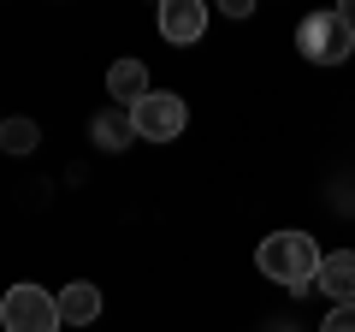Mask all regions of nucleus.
I'll list each match as a JSON object with an SVG mask.
<instances>
[{
    "label": "nucleus",
    "instance_id": "nucleus-1",
    "mask_svg": "<svg viewBox=\"0 0 355 332\" xmlns=\"http://www.w3.org/2000/svg\"><path fill=\"white\" fill-rule=\"evenodd\" d=\"M320 261H326V249H320L308 231H272V238H261V249H254V267H261L272 285L296 291V297L314 291Z\"/></svg>",
    "mask_w": 355,
    "mask_h": 332
},
{
    "label": "nucleus",
    "instance_id": "nucleus-2",
    "mask_svg": "<svg viewBox=\"0 0 355 332\" xmlns=\"http://www.w3.org/2000/svg\"><path fill=\"white\" fill-rule=\"evenodd\" d=\"M0 326L6 332H60V297L48 285H12L0 297Z\"/></svg>",
    "mask_w": 355,
    "mask_h": 332
},
{
    "label": "nucleus",
    "instance_id": "nucleus-3",
    "mask_svg": "<svg viewBox=\"0 0 355 332\" xmlns=\"http://www.w3.org/2000/svg\"><path fill=\"white\" fill-rule=\"evenodd\" d=\"M296 48L314 65H338V60L355 53V30L343 24V13H308L302 30H296Z\"/></svg>",
    "mask_w": 355,
    "mask_h": 332
},
{
    "label": "nucleus",
    "instance_id": "nucleus-4",
    "mask_svg": "<svg viewBox=\"0 0 355 332\" xmlns=\"http://www.w3.org/2000/svg\"><path fill=\"white\" fill-rule=\"evenodd\" d=\"M130 125H137V142H178L184 125H190V107H184V95L154 90L130 107Z\"/></svg>",
    "mask_w": 355,
    "mask_h": 332
},
{
    "label": "nucleus",
    "instance_id": "nucleus-5",
    "mask_svg": "<svg viewBox=\"0 0 355 332\" xmlns=\"http://www.w3.org/2000/svg\"><path fill=\"white\" fill-rule=\"evenodd\" d=\"M160 36L172 42V48H196V42L207 36V6L202 0H166L160 6Z\"/></svg>",
    "mask_w": 355,
    "mask_h": 332
},
{
    "label": "nucleus",
    "instance_id": "nucleus-6",
    "mask_svg": "<svg viewBox=\"0 0 355 332\" xmlns=\"http://www.w3.org/2000/svg\"><path fill=\"white\" fill-rule=\"evenodd\" d=\"M314 291H326L331 303H355V249H331V256L320 261Z\"/></svg>",
    "mask_w": 355,
    "mask_h": 332
},
{
    "label": "nucleus",
    "instance_id": "nucleus-7",
    "mask_svg": "<svg viewBox=\"0 0 355 332\" xmlns=\"http://www.w3.org/2000/svg\"><path fill=\"white\" fill-rule=\"evenodd\" d=\"M60 320H65V326H95V320H101V285L71 279L60 291Z\"/></svg>",
    "mask_w": 355,
    "mask_h": 332
},
{
    "label": "nucleus",
    "instance_id": "nucleus-8",
    "mask_svg": "<svg viewBox=\"0 0 355 332\" xmlns=\"http://www.w3.org/2000/svg\"><path fill=\"white\" fill-rule=\"evenodd\" d=\"M107 95H113V107H125V113L142 101V95H154V90H148V72H142V60H119L113 72H107Z\"/></svg>",
    "mask_w": 355,
    "mask_h": 332
},
{
    "label": "nucleus",
    "instance_id": "nucleus-9",
    "mask_svg": "<svg viewBox=\"0 0 355 332\" xmlns=\"http://www.w3.org/2000/svg\"><path fill=\"white\" fill-rule=\"evenodd\" d=\"M89 137H95V149L119 154V149H130V142H137V125H130L125 107H101V113H95V125H89Z\"/></svg>",
    "mask_w": 355,
    "mask_h": 332
},
{
    "label": "nucleus",
    "instance_id": "nucleus-10",
    "mask_svg": "<svg viewBox=\"0 0 355 332\" xmlns=\"http://www.w3.org/2000/svg\"><path fill=\"white\" fill-rule=\"evenodd\" d=\"M36 142H42L36 119H0V149H6V154H30Z\"/></svg>",
    "mask_w": 355,
    "mask_h": 332
},
{
    "label": "nucleus",
    "instance_id": "nucleus-11",
    "mask_svg": "<svg viewBox=\"0 0 355 332\" xmlns=\"http://www.w3.org/2000/svg\"><path fill=\"white\" fill-rule=\"evenodd\" d=\"M320 332H355V303H331V315L320 320Z\"/></svg>",
    "mask_w": 355,
    "mask_h": 332
},
{
    "label": "nucleus",
    "instance_id": "nucleus-12",
    "mask_svg": "<svg viewBox=\"0 0 355 332\" xmlns=\"http://www.w3.org/2000/svg\"><path fill=\"white\" fill-rule=\"evenodd\" d=\"M338 13H343V24H349V30H355V0H343Z\"/></svg>",
    "mask_w": 355,
    "mask_h": 332
}]
</instances>
